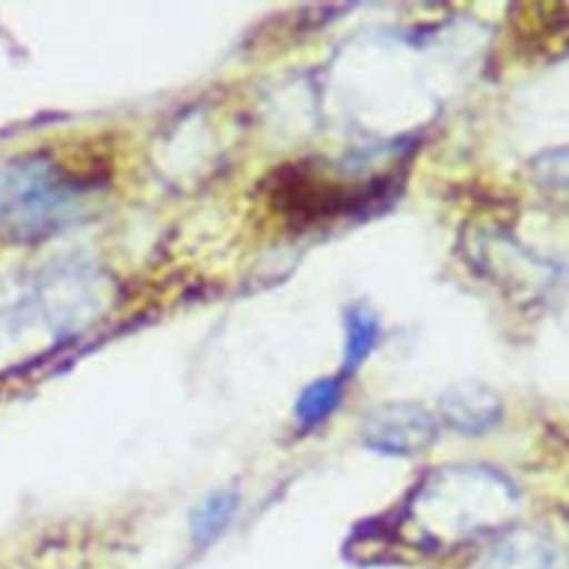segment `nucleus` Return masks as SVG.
Returning <instances> with one entry per match:
<instances>
[{
    "label": "nucleus",
    "mask_w": 569,
    "mask_h": 569,
    "mask_svg": "<svg viewBox=\"0 0 569 569\" xmlns=\"http://www.w3.org/2000/svg\"><path fill=\"white\" fill-rule=\"evenodd\" d=\"M438 422L413 402H387L362 420L365 447L385 456H418L433 445Z\"/></svg>",
    "instance_id": "nucleus-4"
},
{
    "label": "nucleus",
    "mask_w": 569,
    "mask_h": 569,
    "mask_svg": "<svg viewBox=\"0 0 569 569\" xmlns=\"http://www.w3.org/2000/svg\"><path fill=\"white\" fill-rule=\"evenodd\" d=\"M100 282L78 264L53 267L24 282L0 280V369L27 358L38 333L62 338L96 311Z\"/></svg>",
    "instance_id": "nucleus-2"
},
{
    "label": "nucleus",
    "mask_w": 569,
    "mask_h": 569,
    "mask_svg": "<svg viewBox=\"0 0 569 569\" xmlns=\"http://www.w3.org/2000/svg\"><path fill=\"white\" fill-rule=\"evenodd\" d=\"M440 413L445 422L460 433H485L502 418L500 396L485 382L465 380L449 387L440 396Z\"/></svg>",
    "instance_id": "nucleus-6"
},
{
    "label": "nucleus",
    "mask_w": 569,
    "mask_h": 569,
    "mask_svg": "<svg viewBox=\"0 0 569 569\" xmlns=\"http://www.w3.org/2000/svg\"><path fill=\"white\" fill-rule=\"evenodd\" d=\"M240 507V496L236 491L222 489V491H213L207 498H202L191 516H189V531H191V540L198 547H207L211 545L236 518Z\"/></svg>",
    "instance_id": "nucleus-8"
},
{
    "label": "nucleus",
    "mask_w": 569,
    "mask_h": 569,
    "mask_svg": "<svg viewBox=\"0 0 569 569\" xmlns=\"http://www.w3.org/2000/svg\"><path fill=\"white\" fill-rule=\"evenodd\" d=\"M516 485L485 465H449L409 493L398 533L418 549L449 551L507 529L518 516Z\"/></svg>",
    "instance_id": "nucleus-1"
},
{
    "label": "nucleus",
    "mask_w": 569,
    "mask_h": 569,
    "mask_svg": "<svg viewBox=\"0 0 569 569\" xmlns=\"http://www.w3.org/2000/svg\"><path fill=\"white\" fill-rule=\"evenodd\" d=\"M562 545L545 529L516 527L489 536L465 569H565Z\"/></svg>",
    "instance_id": "nucleus-5"
},
{
    "label": "nucleus",
    "mask_w": 569,
    "mask_h": 569,
    "mask_svg": "<svg viewBox=\"0 0 569 569\" xmlns=\"http://www.w3.org/2000/svg\"><path fill=\"white\" fill-rule=\"evenodd\" d=\"M91 193L93 182L44 153L0 164V240L24 242L60 231L82 216Z\"/></svg>",
    "instance_id": "nucleus-3"
},
{
    "label": "nucleus",
    "mask_w": 569,
    "mask_h": 569,
    "mask_svg": "<svg viewBox=\"0 0 569 569\" xmlns=\"http://www.w3.org/2000/svg\"><path fill=\"white\" fill-rule=\"evenodd\" d=\"M342 385L345 380L338 376H327V378H318L313 382H309L296 405H293V416L298 420L300 427L305 429H313L318 425H322L338 407L342 400Z\"/></svg>",
    "instance_id": "nucleus-9"
},
{
    "label": "nucleus",
    "mask_w": 569,
    "mask_h": 569,
    "mask_svg": "<svg viewBox=\"0 0 569 569\" xmlns=\"http://www.w3.org/2000/svg\"><path fill=\"white\" fill-rule=\"evenodd\" d=\"M380 338L378 316L362 302H353L345 311V358L342 376H351L371 356Z\"/></svg>",
    "instance_id": "nucleus-7"
}]
</instances>
